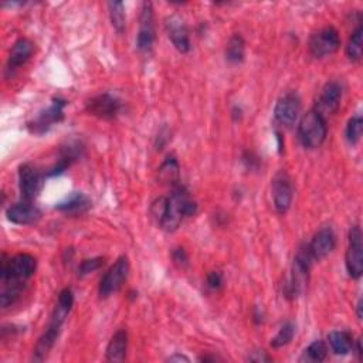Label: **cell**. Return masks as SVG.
I'll use <instances>...</instances> for the list:
<instances>
[{
	"label": "cell",
	"instance_id": "obj_39",
	"mask_svg": "<svg viewBox=\"0 0 363 363\" xmlns=\"http://www.w3.org/2000/svg\"><path fill=\"white\" fill-rule=\"evenodd\" d=\"M362 305H363V301L359 300V303H358V318L359 319H362Z\"/></svg>",
	"mask_w": 363,
	"mask_h": 363
},
{
	"label": "cell",
	"instance_id": "obj_27",
	"mask_svg": "<svg viewBox=\"0 0 363 363\" xmlns=\"http://www.w3.org/2000/svg\"><path fill=\"white\" fill-rule=\"evenodd\" d=\"M328 348L324 340H314V342L303 352L300 362L307 363H321L327 359Z\"/></svg>",
	"mask_w": 363,
	"mask_h": 363
},
{
	"label": "cell",
	"instance_id": "obj_29",
	"mask_svg": "<svg viewBox=\"0 0 363 363\" xmlns=\"http://www.w3.org/2000/svg\"><path fill=\"white\" fill-rule=\"evenodd\" d=\"M362 45H363V26L359 25L353 30L347 46V56L351 61L358 62L362 60Z\"/></svg>",
	"mask_w": 363,
	"mask_h": 363
},
{
	"label": "cell",
	"instance_id": "obj_37",
	"mask_svg": "<svg viewBox=\"0 0 363 363\" xmlns=\"http://www.w3.org/2000/svg\"><path fill=\"white\" fill-rule=\"evenodd\" d=\"M167 362H189V358L185 356V355H180V353H176L174 356H170L167 359Z\"/></svg>",
	"mask_w": 363,
	"mask_h": 363
},
{
	"label": "cell",
	"instance_id": "obj_30",
	"mask_svg": "<svg viewBox=\"0 0 363 363\" xmlns=\"http://www.w3.org/2000/svg\"><path fill=\"white\" fill-rule=\"evenodd\" d=\"M23 290L25 285L21 284H3L2 294H0V305H2V308L14 305L21 294H23Z\"/></svg>",
	"mask_w": 363,
	"mask_h": 363
},
{
	"label": "cell",
	"instance_id": "obj_22",
	"mask_svg": "<svg viewBox=\"0 0 363 363\" xmlns=\"http://www.w3.org/2000/svg\"><path fill=\"white\" fill-rule=\"evenodd\" d=\"M73 305H74V294H73V291L70 288H64L60 292V295H58V301H57V305H56V308L53 311L50 324L61 328L62 324L66 323L69 314L71 312Z\"/></svg>",
	"mask_w": 363,
	"mask_h": 363
},
{
	"label": "cell",
	"instance_id": "obj_38",
	"mask_svg": "<svg viewBox=\"0 0 363 363\" xmlns=\"http://www.w3.org/2000/svg\"><path fill=\"white\" fill-rule=\"evenodd\" d=\"M353 349L356 351L358 358L362 359V353H363V351H362V339H358V340H356V348L353 347Z\"/></svg>",
	"mask_w": 363,
	"mask_h": 363
},
{
	"label": "cell",
	"instance_id": "obj_32",
	"mask_svg": "<svg viewBox=\"0 0 363 363\" xmlns=\"http://www.w3.org/2000/svg\"><path fill=\"white\" fill-rule=\"evenodd\" d=\"M363 134V119L360 115H355L347 125V139L351 145H356Z\"/></svg>",
	"mask_w": 363,
	"mask_h": 363
},
{
	"label": "cell",
	"instance_id": "obj_26",
	"mask_svg": "<svg viewBox=\"0 0 363 363\" xmlns=\"http://www.w3.org/2000/svg\"><path fill=\"white\" fill-rule=\"evenodd\" d=\"M246 57V41L240 34L230 37L226 46V60L230 64H240Z\"/></svg>",
	"mask_w": 363,
	"mask_h": 363
},
{
	"label": "cell",
	"instance_id": "obj_33",
	"mask_svg": "<svg viewBox=\"0 0 363 363\" xmlns=\"http://www.w3.org/2000/svg\"><path fill=\"white\" fill-rule=\"evenodd\" d=\"M104 259L102 257H95V259H89V260H84L80 267H78V275L80 277H85V275H90L95 271H98L102 266H104Z\"/></svg>",
	"mask_w": 363,
	"mask_h": 363
},
{
	"label": "cell",
	"instance_id": "obj_35",
	"mask_svg": "<svg viewBox=\"0 0 363 363\" xmlns=\"http://www.w3.org/2000/svg\"><path fill=\"white\" fill-rule=\"evenodd\" d=\"M172 260H174V263H175L178 267H180V268H186V267L189 266V255H187L186 250L182 248V247L175 248V250L172 251Z\"/></svg>",
	"mask_w": 363,
	"mask_h": 363
},
{
	"label": "cell",
	"instance_id": "obj_2",
	"mask_svg": "<svg viewBox=\"0 0 363 363\" xmlns=\"http://www.w3.org/2000/svg\"><path fill=\"white\" fill-rule=\"evenodd\" d=\"M37 268V260L32 254L20 253L6 259L3 255L2 267H0V281L2 284H21L25 285L27 280L34 275Z\"/></svg>",
	"mask_w": 363,
	"mask_h": 363
},
{
	"label": "cell",
	"instance_id": "obj_28",
	"mask_svg": "<svg viewBox=\"0 0 363 363\" xmlns=\"http://www.w3.org/2000/svg\"><path fill=\"white\" fill-rule=\"evenodd\" d=\"M110 10V19L114 30L118 34H122L126 30V14H125V6L122 2H110L108 3Z\"/></svg>",
	"mask_w": 363,
	"mask_h": 363
},
{
	"label": "cell",
	"instance_id": "obj_1",
	"mask_svg": "<svg viewBox=\"0 0 363 363\" xmlns=\"http://www.w3.org/2000/svg\"><path fill=\"white\" fill-rule=\"evenodd\" d=\"M198 203L191 199L186 187L175 186L169 198H158L151 206V216L165 231H176L186 218H194L198 213Z\"/></svg>",
	"mask_w": 363,
	"mask_h": 363
},
{
	"label": "cell",
	"instance_id": "obj_13",
	"mask_svg": "<svg viewBox=\"0 0 363 363\" xmlns=\"http://www.w3.org/2000/svg\"><path fill=\"white\" fill-rule=\"evenodd\" d=\"M342 95H344L342 84L339 81H329L324 85L314 110L327 119L328 115H333L339 110Z\"/></svg>",
	"mask_w": 363,
	"mask_h": 363
},
{
	"label": "cell",
	"instance_id": "obj_21",
	"mask_svg": "<svg viewBox=\"0 0 363 363\" xmlns=\"http://www.w3.org/2000/svg\"><path fill=\"white\" fill-rule=\"evenodd\" d=\"M60 332H61V328L60 327H56V325H51L49 324L47 329L45 331V333H43L38 339V342L34 348V355H33V360L36 362H43L45 360L50 351L54 348L57 339L60 336Z\"/></svg>",
	"mask_w": 363,
	"mask_h": 363
},
{
	"label": "cell",
	"instance_id": "obj_8",
	"mask_svg": "<svg viewBox=\"0 0 363 363\" xmlns=\"http://www.w3.org/2000/svg\"><path fill=\"white\" fill-rule=\"evenodd\" d=\"M348 274L353 280H359L363 274V236L362 230L356 224L349 231V244L345 259Z\"/></svg>",
	"mask_w": 363,
	"mask_h": 363
},
{
	"label": "cell",
	"instance_id": "obj_34",
	"mask_svg": "<svg viewBox=\"0 0 363 363\" xmlns=\"http://www.w3.org/2000/svg\"><path fill=\"white\" fill-rule=\"evenodd\" d=\"M207 287L213 291H218L223 287V274L220 271H211L209 275H207Z\"/></svg>",
	"mask_w": 363,
	"mask_h": 363
},
{
	"label": "cell",
	"instance_id": "obj_24",
	"mask_svg": "<svg viewBox=\"0 0 363 363\" xmlns=\"http://www.w3.org/2000/svg\"><path fill=\"white\" fill-rule=\"evenodd\" d=\"M180 176V166L175 155H169L158 169V178L159 182L163 185H172L178 186Z\"/></svg>",
	"mask_w": 363,
	"mask_h": 363
},
{
	"label": "cell",
	"instance_id": "obj_6",
	"mask_svg": "<svg viewBox=\"0 0 363 363\" xmlns=\"http://www.w3.org/2000/svg\"><path fill=\"white\" fill-rule=\"evenodd\" d=\"M66 105L67 101L61 98L53 99L50 106L38 113V115L27 124L29 131L34 135H43L49 132L56 124H60L64 119V108H66Z\"/></svg>",
	"mask_w": 363,
	"mask_h": 363
},
{
	"label": "cell",
	"instance_id": "obj_20",
	"mask_svg": "<svg viewBox=\"0 0 363 363\" xmlns=\"http://www.w3.org/2000/svg\"><path fill=\"white\" fill-rule=\"evenodd\" d=\"M82 146L78 142H70L67 146H62L60 151L58 162L51 167L47 176H58L66 172V170L81 156Z\"/></svg>",
	"mask_w": 363,
	"mask_h": 363
},
{
	"label": "cell",
	"instance_id": "obj_14",
	"mask_svg": "<svg viewBox=\"0 0 363 363\" xmlns=\"http://www.w3.org/2000/svg\"><path fill=\"white\" fill-rule=\"evenodd\" d=\"M301 114V99L296 94L290 93L277 102L274 108L275 121L285 128H291L296 124Z\"/></svg>",
	"mask_w": 363,
	"mask_h": 363
},
{
	"label": "cell",
	"instance_id": "obj_25",
	"mask_svg": "<svg viewBox=\"0 0 363 363\" xmlns=\"http://www.w3.org/2000/svg\"><path fill=\"white\" fill-rule=\"evenodd\" d=\"M329 347L335 355H348L353 351V338L347 331H335L328 336Z\"/></svg>",
	"mask_w": 363,
	"mask_h": 363
},
{
	"label": "cell",
	"instance_id": "obj_3",
	"mask_svg": "<svg viewBox=\"0 0 363 363\" xmlns=\"http://www.w3.org/2000/svg\"><path fill=\"white\" fill-rule=\"evenodd\" d=\"M328 126L327 119L315 110L308 111L298 125V138L307 149L321 148L327 139Z\"/></svg>",
	"mask_w": 363,
	"mask_h": 363
},
{
	"label": "cell",
	"instance_id": "obj_31",
	"mask_svg": "<svg viewBox=\"0 0 363 363\" xmlns=\"http://www.w3.org/2000/svg\"><path fill=\"white\" fill-rule=\"evenodd\" d=\"M295 335V325L292 323H285L279 333H277L272 339H271V347L279 349V348H283V347H287L288 344H291V340Z\"/></svg>",
	"mask_w": 363,
	"mask_h": 363
},
{
	"label": "cell",
	"instance_id": "obj_15",
	"mask_svg": "<svg viewBox=\"0 0 363 363\" xmlns=\"http://www.w3.org/2000/svg\"><path fill=\"white\" fill-rule=\"evenodd\" d=\"M165 29H166L169 40L172 41L174 47L182 54L189 53L190 37H189V29L185 23V20L178 14L169 16L165 20Z\"/></svg>",
	"mask_w": 363,
	"mask_h": 363
},
{
	"label": "cell",
	"instance_id": "obj_10",
	"mask_svg": "<svg viewBox=\"0 0 363 363\" xmlns=\"http://www.w3.org/2000/svg\"><path fill=\"white\" fill-rule=\"evenodd\" d=\"M271 191H272V200H274V207L275 210L284 215L287 213L292 204L294 199V187L290 175L285 170H280L272 178L271 182Z\"/></svg>",
	"mask_w": 363,
	"mask_h": 363
},
{
	"label": "cell",
	"instance_id": "obj_16",
	"mask_svg": "<svg viewBox=\"0 0 363 363\" xmlns=\"http://www.w3.org/2000/svg\"><path fill=\"white\" fill-rule=\"evenodd\" d=\"M335 247H336V236L332 227L329 226L318 230L312 240L308 243V248L314 261H319L328 257V255L335 250Z\"/></svg>",
	"mask_w": 363,
	"mask_h": 363
},
{
	"label": "cell",
	"instance_id": "obj_7",
	"mask_svg": "<svg viewBox=\"0 0 363 363\" xmlns=\"http://www.w3.org/2000/svg\"><path fill=\"white\" fill-rule=\"evenodd\" d=\"M340 47V37L335 27L328 26L316 32L309 40V53L315 58H325Z\"/></svg>",
	"mask_w": 363,
	"mask_h": 363
},
{
	"label": "cell",
	"instance_id": "obj_19",
	"mask_svg": "<svg viewBox=\"0 0 363 363\" xmlns=\"http://www.w3.org/2000/svg\"><path fill=\"white\" fill-rule=\"evenodd\" d=\"M90 207H91L90 198L87 195L81 194V191H73L70 196H67L66 199L56 204V210L71 216L82 215V213L89 211Z\"/></svg>",
	"mask_w": 363,
	"mask_h": 363
},
{
	"label": "cell",
	"instance_id": "obj_9",
	"mask_svg": "<svg viewBox=\"0 0 363 363\" xmlns=\"http://www.w3.org/2000/svg\"><path fill=\"white\" fill-rule=\"evenodd\" d=\"M155 14L154 6L151 2H145L142 5L141 17H139V32L137 37V49L141 53H149L155 43Z\"/></svg>",
	"mask_w": 363,
	"mask_h": 363
},
{
	"label": "cell",
	"instance_id": "obj_12",
	"mask_svg": "<svg viewBox=\"0 0 363 363\" xmlns=\"http://www.w3.org/2000/svg\"><path fill=\"white\" fill-rule=\"evenodd\" d=\"M43 183H45V178L37 170L36 166L30 163L21 165L19 169V187L20 194L23 196L25 200H34L43 189Z\"/></svg>",
	"mask_w": 363,
	"mask_h": 363
},
{
	"label": "cell",
	"instance_id": "obj_36",
	"mask_svg": "<svg viewBox=\"0 0 363 363\" xmlns=\"http://www.w3.org/2000/svg\"><path fill=\"white\" fill-rule=\"evenodd\" d=\"M250 362H254V363H264V362H271L272 358L264 352V351H255V352H251L247 358Z\"/></svg>",
	"mask_w": 363,
	"mask_h": 363
},
{
	"label": "cell",
	"instance_id": "obj_23",
	"mask_svg": "<svg viewBox=\"0 0 363 363\" xmlns=\"http://www.w3.org/2000/svg\"><path fill=\"white\" fill-rule=\"evenodd\" d=\"M126 351H128V332L126 329H119L113 335L108 347H106L105 358L108 362H124L126 358Z\"/></svg>",
	"mask_w": 363,
	"mask_h": 363
},
{
	"label": "cell",
	"instance_id": "obj_17",
	"mask_svg": "<svg viewBox=\"0 0 363 363\" xmlns=\"http://www.w3.org/2000/svg\"><path fill=\"white\" fill-rule=\"evenodd\" d=\"M9 222L19 226H30L41 219V211L32 202L25 200L10 206L6 211Z\"/></svg>",
	"mask_w": 363,
	"mask_h": 363
},
{
	"label": "cell",
	"instance_id": "obj_11",
	"mask_svg": "<svg viewBox=\"0 0 363 363\" xmlns=\"http://www.w3.org/2000/svg\"><path fill=\"white\" fill-rule=\"evenodd\" d=\"M85 110L99 119L111 121L121 114L122 102L115 95L105 93L89 99L87 104H85Z\"/></svg>",
	"mask_w": 363,
	"mask_h": 363
},
{
	"label": "cell",
	"instance_id": "obj_5",
	"mask_svg": "<svg viewBox=\"0 0 363 363\" xmlns=\"http://www.w3.org/2000/svg\"><path fill=\"white\" fill-rule=\"evenodd\" d=\"M131 266H130V260H128L126 255H122L119 257L114 266H111V268L104 274V277L101 279L99 283V296L101 298H108L113 294L118 292L121 290V287L124 285V283L128 279V274H130Z\"/></svg>",
	"mask_w": 363,
	"mask_h": 363
},
{
	"label": "cell",
	"instance_id": "obj_4",
	"mask_svg": "<svg viewBox=\"0 0 363 363\" xmlns=\"http://www.w3.org/2000/svg\"><path fill=\"white\" fill-rule=\"evenodd\" d=\"M301 247L303 248H298L295 254L290 281L285 285V295L288 298H292V300L307 291L309 283V271L314 264V260L311 259V254L308 253L307 247Z\"/></svg>",
	"mask_w": 363,
	"mask_h": 363
},
{
	"label": "cell",
	"instance_id": "obj_18",
	"mask_svg": "<svg viewBox=\"0 0 363 363\" xmlns=\"http://www.w3.org/2000/svg\"><path fill=\"white\" fill-rule=\"evenodd\" d=\"M33 51H34V46H33V43L29 38L17 40L13 45V47L10 50V54H9L8 71L10 74H13L21 66H25V64L33 56Z\"/></svg>",
	"mask_w": 363,
	"mask_h": 363
}]
</instances>
